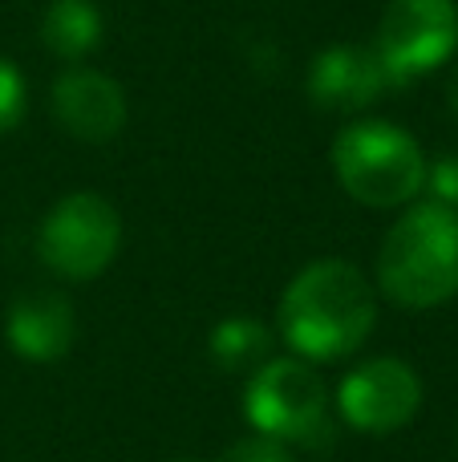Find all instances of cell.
Instances as JSON below:
<instances>
[{"label":"cell","instance_id":"3957f363","mask_svg":"<svg viewBox=\"0 0 458 462\" xmlns=\"http://www.w3.org/2000/svg\"><path fill=\"white\" fill-rule=\"evenodd\" d=\"M333 171L365 208H406L430 179L418 138L381 118L353 122L333 138Z\"/></svg>","mask_w":458,"mask_h":462},{"label":"cell","instance_id":"4fadbf2b","mask_svg":"<svg viewBox=\"0 0 458 462\" xmlns=\"http://www.w3.org/2000/svg\"><path fill=\"white\" fill-rule=\"evenodd\" d=\"M24 106H29V89H24L21 69L8 57H0V134H8L24 118Z\"/></svg>","mask_w":458,"mask_h":462},{"label":"cell","instance_id":"5bb4252c","mask_svg":"<svg viewBox=\"0 0 458 462\" xmlns=\"http://www.w3.org/2000/svg\"><path fill=\"white\" fill-rule=\"evenodd\" d=\"M219 462H292L289 442H276L268 434H252V439H240L219 455Z\"/></svg>","mask_w":458,"mask_h":462},{"label":"cell","instance_id":"8fae6325","mask_svg":"<svg viewBox=\"0 0 458 462\" xmlns=\"http://www.w3.org/2000/svg\"><path fill=\"white\" fill-rule=\"evenodd\" d=\"M41 41L53 57L78 61L102 41V13L94 0H53L41 16Z\"/></svg>","mask_w":458,"mask_h":462},{"label":"cell","instance_id":"30bf717a","mask_svg":"<svg viewBox=\"0 0 458 462\" xmlns=\"http://www.w3.org/2000/svg\"><path fill=\"white\" fill-rule=\"evenodd\" d=\"M8 345L29 361H61L73 345V304L61 292H21L5 320Z\"/></svg>","mask_w":458,"mask_h":462},{"label":"cell","instance_id":"277c9868","mask_svg":"<svg viewBox=\"0 0 458 462\" xmlns=\"http://www.w3.org/2000/svg\"><path fill=\"white\" fill-rule=\"evenodd\" d=\"M122 247V219L110 199L94 191H73L57 199L37 231V252L61 280H94L114 263Z\"/></svg>","mask_w":458,"mask_h":462},{"label":"cell","instance_id":"7c38bea8","mask_svg":"<svg viewBox=\"0 0 458 462\" xmlns=\"http://www.w3.org/2000/svg\"><path fill=\"white\" fill-rule=\"evenodd\" d=\"M211 357L227 374H240V369L256 374L264 361H272V333L256 317H227L211 333Z\"/></svg>","mask_w":458,"mask_h":462},{"label":"cell","instance_id":"7a4b0ae2","mask_svg":"<svg viewBox=\"0 0 458 462\" xmlns=\"http://www.w3.org/2000/svg\"><path fill=\"white\" fill-rule=\"evenodd\" d=\"M378 284L402 309H438L458 296V208L414 203L378 255Z\"/></svg>","mask_w":458,"mask_h":462},{"label":"cell","instance_id":"5b68a950","mask_svg":"<svg viewBox=\"0 0 458 462\" xmlns=\"http://www.w3.org/2000/svg\"><path fill=\"white\" fill-rule=\"evenodd\" d=\"M248 422L276 442H313L325 430L329 393L305 357H272L252 374L243 393Z\"/></svg>","mask_w":458,"mask_h":462},{"label":"cell","instance_id":"ba28073f","mask_svg":"<svg viewBox=\"0 0 458 462\" xmlns=\"http://www.w3.org/2000/svg\"><path fill=\"white\" fill-rule=\"evenodd\" d=\"M394 86H402V81L378 53V45H333L316 53L313 69H308V97L321 110L337 114L365 110Z\"/></svg>","mask_w":458,"mask_h":462},{"label":"cell","instance_id":"8992f818","mask_svg":"<svg viewBox=\"0 0 458 462\" xmlns=\"http://www.w3.org/2000/svg\"><path fill=\"white\" fill-rule=\"evenodd\" d=\"M373 45L406 86L410 78H422L454 57L458 5L454 0H389Z\"/></svg>","mask_w":458,"mask_h":462},{"label":"cell","instance_id":"9c48e42d","mask_svg":"<svg viewBox=\"0 0 458 462\" xmlns=\"http://www.w3.org/2000/svg\"><path fill=\"white\" fill-rule=\"evenodd\" d=\"M53 118L78 143H110L126 126V94L97 69H65L53 81Z\"/></svg>","mask_w":458,"mask_h":462},{"label":"cell","instance_id":"2e32d148","mask_svg":"<svg viewBox=\"0 0 458 462\" xmlns=\"http://www.w3.org/2000/svg\"><path fill=\"white\" fill-rule=\"evenodd\" d=\"M446 102H451V114H454V118H458V65H454L451 81H446Z\"/></svg>","mask_w":458,"mask_h":462},{"label":"cell","instance_id":"52a82bcc","mask_svg":"<svg viewBox=\"0 0 458 462\" xmlns=\"http://www.w3.org/2000/svg\"><path fill=\"white\" fill-rule=\"evenodd\" d=\"M337 406L353 430L394 434L422 410V377L402 357H373L341 382Z\"/></svg>","mask_w":458,"mask_h":462},{"label":"cell","instance_id":"9a60e30c","mask_svg":"<svg viewBox=\"0 0 458 462\" xmlns=\"http://www.w3.org/2000/svg\"><path fill=\"white\" fill-rule=\"evenodd\" d=\"M426 183H435L438 203H451V208H458V151L451 154V159L438 162L435 171H430Z\"/></svg>","mask_w":458,"mask_h":462},{"label":"cell","instance_id":"6da1fadb","mask_svg":"<svg viewBox=\"0 0 458 462\" xmlns=\"http://www.w3.org/2000/svg\"><path fill=\"white\" fill-rule=\"evenodd\" d=\"M378 320V296L349 260H313L280 296V333L305 361H337L362 349Z\"/></svg>","mask_w":458,"mask_h":462}]
</instances>
